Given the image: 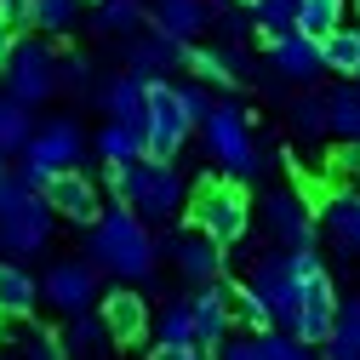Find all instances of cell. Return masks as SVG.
<instances>
[{"instance_id": "cell-31", "label": "cell", "mask_w": 360, "mask_h": 360, "mask_svg": "<svg viewBox=\"0 0 360 360\" xmlns=\"http://www.w3.org/2000/svg\"><path fill=\"white\" fill-rule=\"evenodd\" d=\"M326 115H332V138H360V86H332Z\"/></svg>"}, {"instance_id": "cell-17", "label": "cell", "mask_w": 360, "mask_h": 360, "mask_svg": "<svg viewBox=\"0 0 360 360\" xmlns=\"http://www.w3.org/2000/svg\"><path fill=\"white\" fill-rule=\"evenodd\" d=\"M223 252H229V246H217V240L200 235V229H184V235L172 240V263H177V275L195 281V286L223 281Z\"/></svg>"}, {"instance_id": "cell-12", "label": "cell", "mask_w": 360, "mask_h": 360, "mask_svg": "<svg viewBox=\"0 0 360 360\" xmlns=\"http://www.w3.org/2000/svg\"><path fill=\"white\" fill-rule=\"evenodd\" d=\"M46 206L58 212V217H69V223H80V229H92V223L103 217V195H98V184L86 177L80 166H69V172H58V177H46Z\"/></svg>"}, {"instance_id": "cell-41", "label": "cell", "mask_w": 360, "mask_h": 360, "mask_svg": "<svg viewBox=\"0 0 360 360\" xmlns=\"http://www.w3.org/2000/svg\"><path fill=\"white\" fill-rule=\"evenodd\" d=\"M184 103H189V115H195V126L212 115V92H206V86L195 80V86H184Z\"/></svg>"}, {"instance_id": "cell-18", "label": "cell", "mask_w": 360, "mask_h": 360, "mask_svg": "<svg viewBox=\"0 0 360 360\" xmlns=\"http://www.w3.org/2000/svg\"><path fill=\"white\" fill-rule=\"evenodd\" d=\"M92 98H98V109H103L109 120H126V126H143V103H149V80L126 69V75L103 80V86H98Z\"/></svg>"}, {"instance_id": "cell-24", "label": "cell", "mask_w": 360, "mask_h": 360, "mask_svg": "<svg viewBox=\"0 0 360 360\" xmlns=\"http://www.w3.org/2000/svg\"><path fill=\"white\" fill-rule=\"evenodd\" d=\"M321 63L326 75H343V80H360V29L338 23L326 40H321Z\"/></svg>"}, {"instance_id": "cell-3", "label": "cell", "mask_w": 360, "mask_h": 360, "mask_svg": "<svg viewBox=\"0 0 360 360\" xmlns=\"http://www.w3.org/2000/svg\"><path fill=\"white\" fill-rule=\"evenodd\" d=\"M189 229L212 235L217 246H240L252 229V200L240 177H200L189 200Z\"/></svg>"}, {"instance_id": "cell-6", "label": "cell", "mask_w": 360, "mask_h": 360, "mask_svg": "<svg viewBox=\"0 0 360 360\" xmlns=\"http://www.w3.org/2000/svg\"><path fill=\"white\" fill-rule=\"evenodd\" d=\"M52 206L40 189H29L23 177H12V189H6V206H0V252H12V257H34L40 246L52 240Z\"/></svg>"}, {"instance_id": "cell-44", "label": "cell", "mask_w": 360, "mask_h": 360, "mask_svg": "<svg viewBox=\"0 0 360 360\" xmlns=\"http://www.w3.org/2000/svg\"><path fill=\"white\" fill-rule=\"evenodd\" d=\"M149 360H212V354H206V349H195V343H189V349H155V354H149Z\"/></svg>"}, {"instance_id": "cell-10", "label": "cell", "mask_w": 360, "mask_h": 360, "mask_svg": "<svg viewBox=\"0 0 360 360\" xmlns=\"http://www.w3.org/2000/svg\"><path fill=\"white\" fill-rule=\"evenodd\" d=\"M40 297H46L63 321H75V314H86V309H98V269L92 263H75V257H63V263H52L46 269V281H40Z\"/></svg>"}, {"instance_id": "cell-26", "label": "cell", "mask_w": 360, "mask_h": 360, "mask_svg": "<svg viewBox=\"0 0 360 360\" xmlns=\"http://www.w3.org/2000/svg\"><path fill=\"white\" fill-rule=\"evenodd\" d=\"M29 138H34V115H29V103L12 98V92H0V155H23Z\"/></svg>"}, {"instance_id": "cell-32", "label": "cell", "mask_w": 360, "mask_h": 360, "mask_svg": "<svg viewBox=\"0 0 360 360\" xmlns=\"http://www.w3.org/2000/svg\"><path fill=\"white\" fill-rule=\"evenodd\" d=\"M229 303H235V321L246 332H275V314H269V303H263V292L252 281L246 286H229Z\"/></svg>"}, {"instance_id": "cell-38", "label": "cell", "mask_w": 360, "mask_h": 360, "mask_svg": "<svg viewBox=\"0 0 360 360\" xmlns=\"http://www.w3.org/2000/svg\"><path fill=\"white\" fill-rule=\"evenodd\" d=\"M58 92H75V98L98 92V86H92V63H86V58H58Z\"/></svg>"}, {"instance_id": "cell-43", "label": "cell", "mask_w": 360, "mask_h": 360, "mask_svg": "<svg viewBox=\"0 0 360 360\" xmlns=\"http://www.w3.org/2000/svg\"><path fill=\"white\" fill-rule=\"evenodd\" d=\"M12 52H18V29L0 18V75H6V63H12Z\"/></svg>"}, {"instance_id": "cell-7", "label": "cell", "mask_w": 360, "mask_h": 360, "mask_svg": "<svg viewBox=\"0 0 360 360\" xmlns=\"http://www.w3.org/2000/svg\"><path fill=\"white\" fill-rule=\"evenodd\" d=\"M189 131H195V115L184 103V86L149 80V103H143V149H149V160H172L189 143Z\"/></svg>"}, {"instance_id": "cell-8", "label": "cell", "mask_w": 360, "mask_h": 360, "mask_svg": "<svg viewBox=\"0 0 360 360\" xmlns=\"http://www.w3.org/2000/svg\"><path fill=\"white\" fill-rule=\"evenodd\" d=\"M252 286L263 292L269 314H275V326L292 332V326H297V303H303V275H297L292 252H263L257 269H252Z\"/></svg>"}, {"instance_id": "cell-40", "label": "cell", "mask_w": 360, "mask_h": 360, "mask_svg": "<svg viewBox=\"0 0 360 360\" xmlns=\"http://www.w3.org/2000/svg\"><path fill=\"white\" fill-rule=\"evenodd\" d=\"M217 360H263V349H257V332H252V338H223Z\"/></svg>"}, {"instance_id": "cell-36", "label": "cell", "mask_w": 360, "mask_h": 360, "mask_svg": "<svg viewBox=\"0 0 360 360\" xmlns=\"http://www.w3.org/2000/svg\"><path fill=\"white\" fill-rule=\"evenodd\" d=\"M292 126L303 131V138H321V131H332V115H326V98L321 92H309L292 103Z\"/></svg>"}, {"instance_id": "cell-45", "label": "cell", "mask_w": 360, "mask_h": 360, "mask_svg": "<svg viewBox=\"0 0 360 360\" xmlns=\"http://www.w3.org/2000/svg\"><path fill=\"white\" fill-rule=\"evenodd\" d=\"M223 6H235V0H212V12H223Z\"/></svg>"}, {"instance_id": "cell-5", "label": "cell", "mask_w": 360, "mask_h": 360, "mask_svg": "<svg viewBox=\"0 0 360 360\" xmlns=\"http://www.w3.org/2000/svg\"><path fill=\"white\" fill-rule=\"evenodd\" d=\"M206 131V149L212 160L223 166V177H257L263 172V155H257V138H252V120L240 115V103H212V115L200 120Z\"/></svg>"}, {"instance_id": "cell-11", "label": "cell", "mask_w": 360, "mask_h": 360, "mask_svg": "<svg viewBox=\"0 0 360 360\" xmlns=\"http://www.w3.org/2000/svg\"><path fill=\"white\" fill-rule=\"evenodd\" d=\"M189 46H195V40H172V34H160L149 23V29H138V34L126 40V69L143 75V80H166L172 69L189 63Z\"/></svg>"}, {"instance_id": "cell-22", "label": "cell", "mask_w": 360, "mask_h": 360, "mask_svg": "<svg viewBox=\"0 0 360 360\" xmlns=\"http://www.w3.org/2000/svg\"><path fill=\"white\" fill-rule=\"evenodd\" d=\"M321 223L332 229V240H338L343 252L360 257V195H354V189H338V195L321 206Z\"/></svg>"}, {"instance_id": "cell-4", "label": "cell", "mask_w": 360, "mask_h": 360, "mask_svg": "<svg viewBox=\"0 0 360 360\" xmlns=\"http://www.w3.org/2000/svg\"><path fill=\"white\" fill-rule=\"evenodd\" d=\"M80 155H86V131H80V120H75V115H52V120L34 126V138H29V149H23L18 177H23L29 189H46V177L80 166Z\"/></svg>"}, {"instance_id": "cell-20", "label": "cell", "mask_w": 360, "mask_h": 360, "mask_svg": "<svg viewBox=\"0 0 360 360\" xmlns=\"http://www.w3.org/2000/svg\"><path fill=\"white\" fill-rule=\"evenodd\" d=\"M34 303H40V281L29 275L23 263L0 257V314H6V321H29Z\"/></svg>"}, {"instance_id": "cell-2", "label": "cell", "mask_w": 360, "mask_h": 360, "mask_svg": "<svg viewBox=\"0 0 360 360\" xmlns=\"http://www.w3.org/2000/svg\"><path fill=\"white\" fill-rule=\"evenodd\" d=\"M109 189L115 200H126L143 223H172L184 212V177L172 160H131V166H109Z\"/></svg>"}, {"instance_id": "cell-28", "label": "cell", "mask_w": 360, "mask_h": 360, "mask_svg": "<svg viewBox=\"0 0 360 360\" xmlns=\"http://www.w3.org/2000/svg\"><path fill=\"white\" fill-rule=\"evenodd\" d=\"M297 6H303V0H252V6H246L263 46H269V40H281L286 29H297Z\"/></svg>"}, {"instance_id": "cell-15", "label": "cell", "mask_w": 360, "mask_h": 360, "mask_svg": "<svg viewBox=\"0 0 360 360\" xmlns=\"http://www.w3.org/2000/svg\"><path fill=\"white\" fill-rule=\"evenodd\" d=\"M269 63H275V75L292 80V86H314V80L326 75V63H321V40H309L303 29H286L281 40H269Z\"/></svg>"}, {"instance_id": "cell-23", "label": "cell", "mask_w": 360, "mask_h": 360, "mask_svg": "<svg viewBox=\"0 0 360 360\" xmlns=\"http://www.w3.org/2000/svg\"><path fill=\"white\" fill-rule=\"evenodd\" d=\"M98 155H103V166H131V160H143V155H149V149H143V126L103 120V131H98Z\"/></svg>"}, {"instance_id": "cell-27", "label": "cell", "mask_w": 360, "mask_h": 360, "mask_svg": "<svg viewBox=\"0 0 360 360\" xmlns=\"http://www.w3.org/2000/svg\"><path fill=\"white\" fill-rule=\"evenodd\" d=\"M189 343H195V303L177 297V303L160 309V321H155V349H189Z\"/></svg>"}, {"instance_id": "cell-14", "label": "cell", "mask_w": 360, "mask_h": 360, "mask_svg": "<svg viewBox=\"0 0 360 360\" xmlns=\"http://www.w3.org/2000/svg\"><path fill=\"white\" fill-rule=\"evenodd\" d=\"M98 314H103V326H109V338H115L120 349H131V343L149 338V297L131 292V286L103 292V297H98Z\"/></svg>"}, {"instance_id": "cell-33", "label": "cell", "mask_w": 360, "mask_h": 360, "mask_svg": "<svg viewBox=\"0 0 360 360\" xmlns=\"http://www.w3.org/2000/svg\"><path fill=\"white\" fill-rule=\"evenodd\" d=\"M343 6H349V0H303V6H297V29L309 40H326L343 23Z\"/></svg>"}, {"instance_id": "cell-25", "label": "cell", "mask_w": 360, "mask_h": 360, "mask_svg": "<svg viewBox=\"0 0 360 360\" xmlns=\"http://www.w3.org/2000/svg\"><path fill=\"white\" fill-rule=\"evenodd\" d=\"M109 343H115V338H109V326H103V314H98V309L75 314V321H69V332H63V349H69L75 360H98Z\"/></svg>"}, {"instance_id": "cell-13", "label": "cell", "mask_w": 360, "mask_h": 360, "mask_svg": "<svg viewBox=\"0 0 360 360\" xmlns=\"http://www.w3.org/2000/svg\"><path fill=\"white\" fill-rule=\"evenodd\" d=\"M263 223H269V235H275L286 252H303V246H314V235H321V223H314V212H309V200L297 195V189H275L263 200Z\"/></svg>"}, {"instance_id": "cell-29", "label": "cell", "mask_w": 360, "mask_h": 360, "mask_svg": "<svg viewBox=\"0 0 360 360\" xmlns=\"http://www.w3.org/2000/svg\"><path fill=\"white\" fill-rule=\"evenodd\" d=\"M326 360H360V297L338 309V326L326 338Z\"/></svg>"}, {"instance_id": "cell-19", "label": "cell", "mask_w": 360, "mask_h": 360, "mask_svg": "<svg viewBox=\"0 0 360 360\" xmlns=\"http://www.w3.org/2000/svg\"><path fill=\"white\" fill-rule=\"evenodd\" d=\"M212 18H217L212 0H149V23L172 40H195Z\"/></svg>"}, {"instance_id": "cell-21", "label": "cell", "mask_w": 360, "mask_h": 360, "mask_svg": "<svg viewBox=\"0 0 360 360\" xmlns=\"http://www.w3.org/2000/svg\"><path fill=\"white\" fill-rule=\"evenodd\" d=\"M92 29L131 40L138 29H149V0H92Z\"/></svg>"}, {"instance_id": "cell-16", "label": "cell", "mask_w": 360, "mask_h": 360, "mask_svg": "<svg viewBox=\"0 0 360 360\" xmlns=\"http://www.w3.org/2000/svg\"><path fill=\"white\" fill-rule=\"evenodd\" d=\"M189 303H195V343H200L206 354H217V349H223V338H229V321H235L229 281H212V286H200Z\"/></svg>"}, {"instance_id": "cell-37", "label": "cell", "mask_w": 360, "mask_h": 360, "mask_svg": "<svg viewBox=\"0 0 360 360\" xmlns=\"http://www.w3.org/2000/svg\"><path fill=\"white\" fill-rule=\"evenodd\" d=\"M18 343H23V360H69V349H63V338H58V332H40V326H29Z\"/></svg>"}, {"instance_id": "cell-42", "label": "cell", "mask_w": 360, "mask_h": 360, "mask_svg": "<svg viewBox=\"0 0 360 360\" xmlns=\"http://www.w3.org/2000/svg\"><path fill=\"white\" fill-rule=\"evenodd\" d=\"M0 18H6L12 29H29V18H34V0H0Z\"/></svg>"}, {"instance_id": "cell-35", "label": "cell", "mask_w": 360, "mask_h": 360, "mask_svg": "<svg viewBox=\"0 0 360 360\" xmlns=\"http://www.w3.org/2000/svg\"><path fill=\"white\" fill-rule=\"evenodd\" d=\"M257 349H263V360H314V343H303L297 332H257Z\"/></svg>"}, {"instance_id": "cell-9", "label": "cell", "mask_w": 360, "mask_h": 360, "mask_svg": "<svg viewBox=\"0 0 360 360\" xmlns=\"http://www.w3.org/2000/svg\"><path fill=\"white\" fill-rule=\"evenodd\" d=\"M6 92L23 98L29 109L46 103V98L58 92V58H52L46 40H18V52H12V63H6Z\"/></svg>"}, {"instance_id": "cell-39", "label": "cell", "mask_w": 360, "mask_h": 360, "mask_svg": "<svg viewBox=\"0 0 360 360\" xmlns=\"http://www.w3.org/2000/svg\"><path fill=\"white\" fill-rule=\"evenodd\" d=\"M332 166H338L343 177H360V138H338V149H332Z\"/></svg>"}, {"instance_id": "cell-34", "label": "cell", "mask_w": 360, "mask_h": 360, "mask_svg": "<svg viewBox=\"0 0 360 360\" xmlns=\"http://www.w3.org/2000/svg\"><path fill=\"white\" fill-rule=\"evenodd\" d=\"M75 23H80V0H34L29 29H40V34H69Z\"/></svg>"}, {"instance_id": "cell-30", "label": "cell", "mask_w": 360, "mask_h": 360, "mask_svg": "<svg viewBox=\"0 0 360 360\" xmlns=\"http://www.w3.org/2000/svg\"><path fill=\"white\" fill-rule=\"evenodd\" d=\"M184 69H195V80H212V86H240L246 80L229 52H212V46H189V63Z\"/></svg>"}, {"instance_id": "cell-46", "label": "cell", "mask_w": 360, "mask_h": 360, "mask_svg": "<svg viewBox=\"0 0 360 360\" xmlns=\"http://www.w3.org/2000/svg\"><path fill=\"white\" fill-rule=\"evenodd\" d=\"M235 6H252V0H235Z\"/></svg>"}, {"instance_id": "cell-1", "label": "cell", "mask_w": 360, "mask_h": 360, "mask_svg": "<svg viewBox=\"0 0 360 360\" xmlns=\"http://www.w3.org/2000/svg\"><path fill=\"white\" fill-rule=\"evenodd\" d=\"M155 235H149V223L131 212L126 200L120 206H103V217L92 223V235H86V263L103 269V275L115 281H149L155 275Z\"/></svg>"}]
</instances>
